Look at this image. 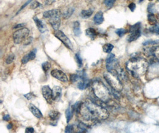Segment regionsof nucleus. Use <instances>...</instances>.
I'll return each mask as SVG.
<instances>
[{
	"mask_svg": "<svg viewBox=\"0 0 159 133\" xmlns=\"http://www.w3.org/2000/svg\"><path fill=\"white\" fill-rule=\"evenodd\" d=\"M43 17L49 19V23L55 31L58 30L61 24V12L59 10L54 9L46 11L43 13Z\"/></svg>",
	"mask_w": 159,
	"mask_h": 133,
	"instance_id": "obj_4",
	"label": "nucleus"
},
{
	"mask_svg": "<svg viewBox=\"0 0 159 133\" xmlns=\"http://www.w3.org/2000/svg\"><path fill=\"white\" fill-rule=\"evenodd\" d=\"M24 97L26 98L28 100H30V99L35 98V95L32 92H29L28 94H26L24 95Z\"/></svg>",
	"mask_w": 159,
	"mask_h": 133,
	"instance_id": "obj_32",
	"label": "nucleus"
},
{
	"mask_svg": "<svg viewBox=\"0 0 159 133\" xmlns=\"http://www.w3.org/2000/svg\"><path fill=\"white\" fill-rule=\"evenodd\" d=\"M29 29L27 28H20L13 33V40L16 44H20L22 43L25 44H29L32 42V37H29Z\"/></svg>",
	"mask_w": 159,
	"mask_h": 133,
	"instance_id": "obj_5",
	"label": "nucleus"
},
{
	"mask_svg": "<svg viewBox=\"0 0 159 133\" xmlns=\"http://www.w3.org/2000/svg\"><path fill=\"white\" fill-rule=\"evenodd\" d=\"M126 32L127 31L124 28H119L116 31V34L119 37H122Z\"/></svg>",
	"mask_w": 159,
	"mask_h": 133,
	"instance_id": "obj_29",
	"label": "nucleus"
},
{
	"mask_svg": "<svg viewBox=\"0 0 159 133\" xmlns=\"http://www.w3.org/2000/svg\"><path fill=\"white\" fill-rule=\"evenodd\" d=\"M41 4L39 2H37V1H35V2H34L31 4L30 8H31V9H35L36 8L41 7Z\"/></svg>",
	"mask_w": 159,
	"mask_h": 133,
	"instance_id": "obj_33",
	"label": "nucleus"
},
{
	"mask_svg": "<svg viewBox=\"0 0 159 133\" xmlns=\"http://www.w3.org/2000/svg\"><path fill=\"white\" fill-rule=\"evenodd\" d=\"M34 132H35L34 128L31 127H27L25 130V133H34Z\"/></svg>",
	"mask_w": 159,
	"mask_h": 133,
	"instance_id": "obj_35",
	"label": "nucleus"
},
{
	"mask_svg": "<svg viewBox=\"0 0 159 133\" xmlns=\"http://www.w3.org/2000/svg\"><path fill=\"white\" fill-rule=\"evenodd\" d=\"M104 79L109 84V85L113 88V91L118 92L122 88V84L118 74L116 73H111L107 71L104 74Z\"/></svg>",
	"mask_w": 159,
	"mask_h": 133,
	"instance_id": "obj_7",
	"label": "nucleus"
},
{
	"mask_svg": "<svg viewBox=\"0 0 159 133\" xmlns=\"http://www.w3.org/2000/svg\"><path fill=\"white\" fill-rule=\"evenodd\" d=\"M15 56L13 54H10V55L7 57L6 59V63L7 64H10L13 62V60H15Z\"/></svg>",
	"mask_w": 159,
	"mask_h": 133,
	"instance_id": "obj_28",
	"label": "nucleus"
},
{
	"mask_svg": "<svg viewBox=\"0 0 159 133\" xmlns=\"http://www.w3.org/2000/svg\"><path fill=\"white\" fill-rule=\"evenodd\" d=\"M115 3V1L114 0H106L104 1V4L109 8L113 7Z\"/></svg>",
	"mask_w": 159,
	"mask_h": 133,
	"instance_id": "obj_30",
	"label": "nucleus"
},
{
	"mask_svg": "<svg viewBox=\"0 0 159 133\" xmlns=\"http://www.w3.org/2000/svg\"><path fill=\"white\" fill-rule=\"evenodd\" d=\"M141 35V23H138L132 26H130L129 28V35L128 37V41L129 42H134Z\"/></svg>",
	"mask_w": 159,
	"mask_h": 133,
	"instance_id": "obj_8",
	"label": "nucleus"
},
{
	"mask_svg": "<svg viewBox=\"0 0 159 133\" xmlns=\"http://www.w3.org/2000/svg\"><path fill=\"white\" fill-rule=\"evenodd\" d=\"M148 68V62L142 57H132L126 63V69L134 77H138L144 75Z\"/></svg>",
	"mask_w": 159,
	"mask_h": 133,
	"instance_id": "obj_2",
	"label": "nucleus"
},
{
	"mask_svg": "<svg viewBox=\"0 0 159 133\" xmlns=\"http://www.w3.org/2000/svg\"><path fill=\"white\" fill-rule=\"evenodd\" d=\"M8 129H11L12 128V125L10 124L9 125H8L7 126Z\"/></svg>",
	"mask_w": 159,
	"mask_h": 133,
	"instance_id": "obj_40",
	"label": "nucleus"
},
{
	"mask_svg": "<svg viewBox=\"0 0 159 133\" xmlns=\"http://www.w3.org/2000/svg\"><path fill=\"white\" fill-rule=\"evenodd\" d=\"M3 119H4V121H9L10 119V115L8 114H6V115H4Z\"/></svg>",
	"mask_w": 159,
	"mask_h": 133,
	"instance_id": "obj_38",
	"label": "nucleus"
},
{
	"mask_svg": "<svg viewBox=\"0 0 159 133\" xmlns=\"http://www.w3.org/2000/svg\"><path fill=\"white\" fill-rule=\"evenodd\" d=\"M23 26H25V24H17V25H16V26L15 27V28H22V27H23Z\"/></svg>",
	"mask_w": 159,
	"mask_h": 133,
	"instance_id": "obj_39",
	"label": "nucleus"
},
{
	"mask_svg": "<svg viewBox=\"0 0 159 133\" xmlns=\"http://www.w3.org/2000/svg\"><path fill=\"white\" fill-rule=\"evenodd\" d=\"M70 81L73 84H76L80 89H85L89 85V81L84 71L71 75Z\"/></svg>",
	"mask_w": 159,
	"mask_h": 133,
	"instance_id": "obj_6",
	"label": "nucleus"
},
{
	"mask_svg": "<svg viewBox=\"0 0 159 133\" xmlns=\"http://www.w3.org/2000/svg\"><path fill=\"white\" fill-rule=\"evenodd\" d=\"M33 19H34V20L35 21L36 26H37V27L38 28L39 31L41 33H44L45 31H47V27L45 25V24L43 23V21L41 20H39L36 16H35L33 18Z\"/></svg>",
	"mask_w": 159,
	"mask_h": 133,
	"instance_id": "obj_14",
	"label": "nucleus"
},
{
	"mask_svg": "<svg viewBox=\"0 0 159 133\" xmlns=\"http://www.w3.org/2000/svg\"><path fill=\"white\" fill-rule=\"evenodd\" d=\"M75 11V9L72 8V7H70L69 8H68L65 12L63 14V17L65 19H69L72 15L73 12Z\"/></svg>",
	"mask_w": 159,
	"mask_h": 133,
	"instance_id": "obj_22",
	"label": "nucleus"
},
{
	"mask_svg": "<svg viewBox=\"0 0 159 133\" xmlns=\"http://www.w3.org/2000/svg\"><path fill=\"white\" fill-rule=\"evenodd\" d=\"M93 13V11L91 10H84L81 11L80 15L84 19H88L92 15Z\"/></svg>",
	"mask_w": 159,
	"mask_h": 133,
	"instance_id": "obj_21",
	"label": "nucleus"
},
{
	"mask_svg": "<svg viewBox=\"0 0 159 133\" xmlns=\"http://www.w3.org/2000/svg\"><path fill=\"white\" fill-rule=\"evenodd\" d=\"M94 23L97 25H100L103 23L104 16H103V13L102 11H98L94 15Z\"/></svg>",
	"mask_w": 159,
	"mask_h": 133,
	"instance_id": "obj_15",
	"label": "nucleus"
},
{
	"mask_svg": "<svg viewBox=\"0 0 159 133\" xmlns=\"http://www.w3.org/2000/svg\"><path fill=\"white\" fill-rule=\"evenodd\" d=\"M36 49H34L33 50H32L28 54V55L29 56V59L30 60H34L35 57H36Z\"/></svg>",
	"mask_w": 159,
	"mask_h": 133,
	"instance_id": "obj_25",
	"label": "nucleus"
},
{
	"mask_svg": "<svg viewBox=\"0 0 159 133\" xmlns=\"http://www.w3.org/2000/svg\"><path fill=\"white\" fill-rule=\"evenodd\" d=\"M30 2H31V1H28V2H26V3H25V4H24V5H23V6H22V7H21V8H20V10H19V11H18V12H17V13H19V12H20V11H22V9H23V8H25V7H26V6H27V5H28V4H29V3H30Z\"/></svg>",
	"mask_w": 159,
	"mask_h": 133,
	"instance_id": "obj_37",
	"label": "nucleus"
},
{
	"mask_svg": "<svg viewBox=\"0 0 159 133\" xmlns=\"http://www.w3.org/2000/svg\"><path fill=\"white\" fill-rule=\"evenodd\" d=\"M159 17L154 14H149L148 15V23L152 26L156 25L159 22Z\"/></svg>",
	"mask_w": 159,
	"mask_h": 133,
	"instance_id": "obj_16",
	"label": "nucleus"
},
{
	"mask_svg": "<svg viewBox=\"0 0 159 133\" xmlns=\"http://www.w3.org/2000/svg\"><path fill=\"white\" fill-rule=\"evenodd\" d=\"M29 108L30 112H32V114L37 118L40 119L43 117L42 112H41V111L36 107L35 105L30 104L29 105Z\"/></svg>",
	"mask_w": 159,
	"mask_h": 133,
	"instance_id": "obj_13",
	"label": "nucleus"
},
{
	"mask_svg": "<svg viewBox=\"0 0 159 133\" xmlns=\"http://www.w3.org/2000/svg\"><path fill=\"white\" fill-rule=\"evenodd\" d=\"M65 133H75V128L73 127V126L69 125V126L66 127L65 130Z\"/></svg>",
	"mask_w": 159,
	"mask_h": 133,
	"instance_id": "obj_31",
	"label": "nucleus"
},
{
	"mask_svg": "<svg viewBox=\"0 0 159 133\" xmlns=\"http://www.w3.org/2000/svg\"><path fill=\"white\" fill-rule=\"evenodd\" d=\"M42 94L43 98L45 99L47 102L49 104H52L54 101L52 97V91L50 87L48 85H45L42 88Z\"/></svg>",
	"mask_w": 159,
	"mask_h": 133,
	"instance_id": "obj_10",
	"label": "nucleus"
},
{
	"mask_svg": "<svg viewBox=\"0 0 159 133\" xmlns=\"http://www.w3.org/2000/svg\"><path fill=\"white\" fill-rule=\"evenodd\" d=\"M85 34L90 39H91L92 40H94L97 35V33L94 28H87L85 31Z\"/></svg>",
	"mask_w": 159,
	"mask_h": 133,
	"instance_id": "obj_18",
	"label": "nucleus"
},
{
	"mask_svg": "<svg viewBox=\"0 0 159 133\" xmlns=\"http://www.w3.org/2000/svg\"><path fill=\"white\" fill-rule=\"evenodd\" d=\"M52 97L54 101H59L62 96V90L61 88L58 86H55L52 89Z\"/></svg>",
	"mask_w": 159,
	"mask_h": 133,
	"instance_id": "obj_12",
	"label": "nucleus"
},
{
	"mask_svg": "<svg viewBox=\"0 0 159 133\" xmlns=\"http://www.w3.org/2000/svg\"><path fill=\"white\" fill-rule=\"evenodd\" d=\"M73 32L76 36H80L81 34L80 25L79 21H75L73 23Z\"/></svg>",
	"mask_w": 159,
	"mask_h": 133,
	"instance_id": "obj_17",
	"label": "nucleus"
},
{
	"mask_svg": "<svg viewBox=\"0 0 159 133\" xmlns=\"http://www.w3.org/2000/svg\"><path fill=\"white\" fill-rule=\"evenodd\" d=\"M102 48H103V51L104 52L110 54V53H111L112 50L114 48V46L113 44H111L110 43H107L104 45Z\"/></svg>",
	"mask_w": 159,
	"mask_h": 133,
	"instance_id": "obj_23",
	"label": "nucleus"
},
{
	"mask_svg": "<svg viewBox=\"0 0 159 133\" xmlns=\"http://www.w3.org/2000/svg\"><path fill=\"white\" fill-rule=\"evenodd\" d=\"M42 68L45 73H47L50 69L51 64L48 62H45L42 64Z\"/></svg>",
	"mask_w": 159,
	"mask_h": 133,
	"instance_id": "obj_24",
	"label": "nucleus"
},
{
	"mask_svg": "<svg viewBox=\"0 0 159 133\" xmlns=\"http://www.w3.org/2000/svg\"><path fill=\"white\" fill-rule=\"evenodd\" d=\"M79 114L81 118L87 121H99L109 117V112L105 108L89 99L82 104Z\"/></svg>",
	"mask_w": 159,
	"mask_h": 133,
	"instance_id": "obj_1",
	"label": "nucleus"
},
{
	"mask_svg": "<svg viewBox=\"0 0 159 133\" xmlns=\"http://www.w3.org/2000/svg\"><path fill=\"white\" fill-rule=\"evenodd\" d=\"M48 116L50 118V119L52 121H57L59 119L60 117V112L56 111V110H52L48 114Z\"/></svg>",
	"mask_w": 159,
	"mask_h": 133,
	"instance_id": "obj_19",
	"label": "nucleus"
},
{
	"mask_svg": "<svg viewBox=\"0 0 159 133\" xmlns=\"http://www.w3.org/2000/svg\"><path fill=\"white\" fill-rule=\"evenodd\" d=\"M158 24H159V22H158Z\"/></svg>",
	"mask_w": 159,
	"mask_h": 133,
	"instance_id": "obj_41",
	"label": "nucleus"
},
{
	"mask_svg": "<svg viewBox=\"0 0 159 133\" xmlns=\"http://www.w3.org/2000/svg\"><path fill=\"white\" fill-rule=\"evenodd\" d=\"M75 58H76V62L78 64V66L80 68H81L82 66V59L80 56V54L79 53L75 55Z\"/></svg>",
	"mask_w": 159,
	"mask_h": 133,
	"instance_id": "obj_26",
	"label": "nucleus"
},
{
	"mask_svg": "<svg viewBox=\"0 0 159 133\" xmlns=\"http://www.w3.org/2000/svg\"><path fill=\"white\" fill-rule=\"evenodd\" d=\"M150 31L154 33H156L157 35H159V24L157 23L156 25L150 28Z\"/></svg>",
	"mask_w": 159,
	"mask_h": 133,
	"instance_id": "obj_27",
	"label": "nucleus"
},
{
	"mask_svg": "<svg viewBox=\"0 0 159 133\" xmlns=\"http://www.w3.org/2000/svg\"><path fill=\"white\" fill-rule=\"evenodd\" d=\"M129 9H130V10H131V11H134V10H135V8H136V5H135V3H133V2H132V3H130V4L129 5Z\"/></svg>",
	"mask_w": 159,
	"mask_h": 133,
	"instance_id": "obj_36",
	"label": "nucleus"
},
{
	"mask_svg": "<svg viewBox=\"0 0 159 133\" xmlns=\"http://www.w3.org/2000/svg\"><path fill=\"white\" fill-rule=\"evenodd\" d=\"M93 89L96 97L101 101L108 102L110 100V92L109 89L100 81H95L93 84Z\"/></svg>",
	"mask_w": 159,
	"mask_h": 133,
	"instance_id": "obj_3",
	"label": "nucleus"
},
{
	"mask_svg": "<svg viewBox=\"0 0 159 133\" xmlns=\"http://www.w3.org/2000/svg\"><path fill=\"white\" fill-rule=\"evenodd\" d=\"M51 75L52 77L58 79L59 81L63 82H68V78L65 73L58 69H53L51 72Z\"/></svg>",
	"mask_w": 159,
	"mask_h": 133,
	"instance_id": "obj_11",
	"label": "nucleus"
},
{
	"mask_svg": "<svg viewBox=\"0 0 159 133\" xmlns=\"http://www.w3.org/2000/svg\"><path fill=\"white\" fill-rule=\"evenodd\" d=\"M54 35L61 42L63 43L67 48L70 50H73V47L72 43L70 40V39L65 35V34L63 31L58 30L57 31H54Z\"/></svg>",
	"mask_w": 159,
	"mask_h": 133,
	"instance_id": "obj_9",
	"label": "nucleus"
},
{
	"mask_svg": "<svg viewBox=\"0 0 159 133\" xmlns=\"http://www.w3.org/2000/svg\"><path fill=\"white\" fill-rule=\"evenodd\" d=\"M73 110L72 106H69L66 111V121L67 123H69V121L71 120L73 117Z\"/></svg>",
	"mask_w": 159,
	"mask_h": 133,
	"instance_id": "obj_20",
	"label": "nucleus"
},
{
	"mask_svg": "<svg viewBox=\"0 0 159 133\" xmlns=\"http://www.w3.org/2000/svg\"><path fill=\"white\" fill-rule=\"evenodd\" d=\"M29 60H30V59H29V56L28 55H26L23 57L21 61H22V63L23 64H26V63H28Z\"/></svg>",
	"mask_w": 159,
	"mask_h": 133,
	"instance_id": "obj_34",
	"label": "nucleus"
}]
</instances>
